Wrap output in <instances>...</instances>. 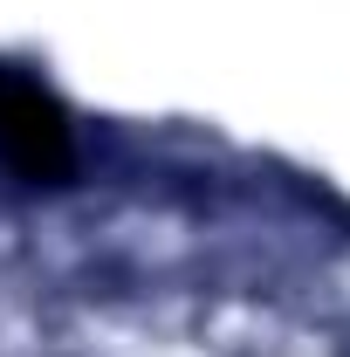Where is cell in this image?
Masks as SVG:
<instances>
[{"mask_svg": "<svg viewBox=\"0 0 350 357\" xmlns=\"http://www.w3.org/2000/svg\"><path fill=\"white\" fill-rule=\"evenodd\" d=\"M0 151L35 178L69 165V124H62V110L35 83L7 76V69H0Z\"/></svg>", "mask_w": 350, "mask_h": 357, "instance_id": "1", "label": "cell"}]
</instances>
